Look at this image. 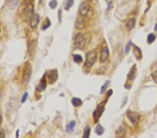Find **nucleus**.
<instances>
[{
  "label": "nucleus",
  "instance_id": "obj_7",
  "mask_svg": "<svg viewBox=\"0 0 157 138\" xmlns=\"http://www.w3.org/2000/svg\"><path fill=\"white\" fill-rule=\"evenodd\" d=\"M128 119H129V121L132 123L134 124H137L139 119L140 117V115L139 114H137V112H129V113L127 115Z\"/></svg>",
  "mask_w": 157,
  "mask_h": 138
},
{
  "label": "nucleus",
  "instance_id": "obj_30",
  "mask_svg": "<svg viewBox=\"0 0 157 138\" xmlns=\"http://www.w3.org/2000/svg\"><path fill=\"white\" fill-rule=\"evenodd\" d=\"M154 30L156 32H157V23L155 24V27H154Z\"/></svg>",
  "mask_w": 157,
  "mask_h": 138
},
{
  "label": "nucleus",
  "instance_id": "obj_19",
  "mask_svg": "<svg viewBox=\"0 0 157 138\" xmlns=\"http://www.w3.org/2000/svg\"><path fill=\"white\" fill-rule=\"evenodd\" d=\"M95 132L98 135H101L103 133V132H104V128H103V127L101 125L98 124L95 128Z\"/></svg>",
  "mask_w": 157,
  "mask_h": 138
},
{
  "label": "nucleus",
  "instance_id": "obj_13",
  "mask_svg": "<svg viewBox=\"0 0 157 138\" xmlns=\"http://www.w3.org/2000/svg\"><path fill=\"white\" fill-rule=\"evenodd\" d=\"M135 25V20L134 18H131V19L127 21V23H126V30L127 31H130L134 29Z\"/></svg>",
  "mask_w": 157,
  "mask_h": 138
},
{
  "label": "nucleus",
  "instance_id": "obj_15",
  "mask_svg": "<svg viewBox=\"0 0 157 138\" xmlns=\"http://www.w3.org/2000/svg\"><path fill=\"white\" fill-rule=\"evenodd\" d=\"M71 103L73 104V105L75 106V107H79V106H80L83 104V101L80 98L74 97L71 100Z\"/></svg>",
  "mask_w": 157,
  "mask_h": 138
},
{
  "label": "nucleus",
  "instance_id": "obj_23",
  "mask_svg": "<svg viewBox=\"0 0 157 138\" xmlns=\"http://www.w3.org/2000/svg\"><path fill=\"white\" fill-rule=\"evenodd\" d=\"M73 3H74V0H67L64 8L66 10H69V8L73 5Z\"/></svg>",
  "mask_w": 157,
  "mask_h": 138
},
{
  "label": "nucleus",
  "instance_id": "obj_10",
  "mask_svg": "<svg viewBox=\"0 0 157 138\" xmlns=\"http://www.w3.org/2000/svg\"><path fill=\"white\" fill-rule=\"evenodd\" d=\"M109 57V50L107 47H103L101 51L100 54V61L104 62Z\"/></svg>",
  "mask_w": 157,
  "mask_h": 138
},
{
  "label": "nucleus",
  "instance_id": "obj_8",
  "mask_svg": "<svg viewBox=\"0 0 157 138\" xmlns=\"http://www.w3.org/2000/svg\"><path fill=\"white\" fill-rule=\"evenodd\" d=\"M33 9H34V6L31 5H28L26 7L24 8V18L26 20L31 19L32 16L34 15L33 14Z\"/></svg>",
  "mask_w": 157,
  "mask_h": 138
},
{
  "label": "nucleus",
  "instance_id": "obj_6",
  "mask_svg": "<svg viewBox=\"0 0 157 138\" xmlns=\"http://www.w3.org/2000/svg\"><path fill=\"white\" fill-rule=\"evenodd\" d=\"M47 77L50 81V84L55 83L56 81L58 79V73H57V70L54 69V70H50L48 71L47 73Z\"/></svg>",
  "mask_w": 157,
  "mask_h": 138
},
{
  "label": "nucleus",
  "instance_id": "obj_9",
  "mask_svg": "<svg viewBox=\"0 0 157 138\" xmlns=\"http://www.w3.org/2000/svg\"><path fill=\"white\" fill-rule=\"evenodd\" d=\"M46 78H45V75H43V77L41 78V80L40 81V83L39 85L36 87V90L38 92H42L43 90H45L46 88Z\"/></svg>",
  "mask_w": 157,
  "mask_h": 138
},
{
  "label": "nucleus",
  "instance_id": "obj_28",
  "mask_svg": "<svg viewBox=\"0 0 157 138\" xmlns=\"http://www.w3.org/2000/svg\"><path fill=\"white\" fill-rule=\"evenodd\" d=\"M131 41H129L128 43H127V45L126 46V53L127 54L129 52V50H130V47H131Z\"/></svg>",
  "mask_w": 157,
  "mask_h": 138
},
{
  "label": "nucleus",
  "instance_id": "obj_34",
  "mask_svg": "<svg viewBox=\"0 0 157 138\" xmlns=\"http://www.w3.org/2000/svg\"><path fill=\"white\" fill-rule=\"evenodd\" d=\"M88 1H92V0H88Z\"/></svg>",
  "mask_w": 157,
  "mask_h": 138
},
{
  "label": "nucleus",
  "instance_id": "obj_32",
  "mask_svg": "<svg viewBox=\"0 0 157 138\" xmlns=\"http://www.w3.org/2000/svg\"><path fill=\"white\" fill-rule=\"evenodd\" d=\"M17 137H18V130L17 131Z\"/></svg>",
  "mask_w": 157,
  "mask_h": 138
},
{
  "label": "nucleus",
  "instance_id": "obj_12",
  "mask_svg": "<svg viewBox=\"0 0 157 138\" xmlns=\"http://www.w3.org/2000/svg\"><path fill=\"white\" fill-rule=\"evenodd\" d=\"M40 16L39 14H34L30 20V27L31 28H35L39 23Z\"/></svg>",
  "mask_w": 157,
  "mask_h": 138
},
{
  "label": "nucleus",
  "instance_id": "obj_25",
  "mask_svg": "<svg viewBox=\"0 0 157 138\" xmlns=\"http://www.w3.org/2000/svg\"><path fill=\"white\" fill-rule=\"evenodd\" d=\"M57 1H55V0H52L50 1V7L52 8V9H55V8L57 7Z\"/></svg>",
  "mask_w": 157,
  "mask_h": 138
},
{
  "label": "nucleus",
  "instance_id": "obj_18",
  "mask_svg": "<svg viewBox=\"0 0 157 138\" xmlns=\"http://www.w3.org/2000/svg\"><path fill=\"white\" fill-rule=\"evenodd\" d=\"M75 126V122L74 121H71V123H69L68 125H67V132L68 133H71L73 132V130H74Z\"/></svg>",
  "mask_w": 157,
  "mask_h": 138
},
{
  "label": "nucleus",
  "instance_id": "obj_21",
  "mask_svg": "<svg viewBox=\"0 0 157 138\" xmlns=\"http://www.w3.org/2000/svg\"><path fill=\"white\" fill-rule=\"evenodd\" d=\"M73 61L77 64H80L83 62V57L79 54H74L73 55Z\"/></svg>",
  "mask_w": 157,
  "mask_h": 138
},
{
  "label": "nucleus",
  "instance_id": "obj_33",
  "mask_svg": "<svg viewBox=\"0 0 157 138\" xmlns=\"http://www.w3.org/2000/svg\"><path fill=\"white\" fill-rule=\"evenodd\" d=\"M0 34H1V28H0Z\"/></svg>",
  "mask_w": 157,
  "mask_h": 138
},
{
  "label": "nucleus",
  "instance_id": "obj_29",
  "mask_svg": "<svg viewBox=\"0 0 157 138\" xmlns=\"http://www.w3.org/2000/svg\"><path fill=\"white\" fill-rule=\"evenodd\" d=\"M4 137H5V132L2 128H1L0 129V138H4Z\"/></svg>",
  "mask_w": 157,
  "mask_h": 138
},
{
  "label": "nucleus",
  "instance_id": "obj_20",
  "mask_svg": "<svg viewBox=\"0 0 157 138\" xmlns=\"http://www.w3.org/2000/svg\"><path fill=\"white\" fill-rule=\"evenodd\" d=\"M90 132H91L90 127L89 126H87L85 128V130H84L83 138H89V137H90Z\"/></svg>",
  "mask_w": 157,
  "mask_h": 138
},
{
  "label": "nucleus",
  "instance_id": "obj_4",
  "mask_svg": "<svg viewBox=\"0 0 157 138\" xmlns=\"http://www.w3.org/2000/svg\"><path fill=\"white\" fill-rule=\"evenodd\" d=\"M96 59V54L93 51L88 52L86 55V61H85L86 66L91 67L94 64Z\"/></svg>",
  "mask_w": 157,
  "mask_h": 138
},
{
  "label": "nucleus",
  "instance_id": "obj_16",
  "mask_svg": "<svg viewBox=\"0 0 157 138\" xmlns=\"http://www.w3.org/2000/svg\"><path fill=\"white\" fill-rule=\"evenodd\" d=\"M134 46V55L135 56V57L137 60L140 59L142 58V52L141 50L139 49V47H137V46Z\"/></svg>",
  "mask_w": 157,
  "mask_h": 138
},
{
  "label": "nucleus",
  "instance_id": "obj_3",
  "mask_svg": "<svg viewBox=\"0 0 157 138\" xmlns=\"http://www.w3.org/2000/svg\"><path fill=\"white\" fill-rule=\"evenodd\" d=\"M31 75V68L30 64L29 66H25L24 69L23 74H22V82L24 84H27L29 81L30 80Z\"/></svg>",
  "mask_w": 157,
  "mask_h": 138
},
{
  "label": "nucleus",
  "instance_id": "obj_11",
  "mask_svg": "<svg viewBox=\"0 0 157 138\" xmlns=\"http://www.w3.org/2000/svg\"><path fill=\"white\" fill-rule=\"evenodd\" d=\"M85 20L83 18H77V19L75 20V27L76 29H78V30L83 29L85 27Z\"/></svg>",
  "mask_w": 157,
  "mask_h": 138
},
{
  "label": "nucleus",
  "instance_id": "obj_14",
  "mask_svg": "<svg viewBox=\"0 0 157 138\" xmlns=\"http://www.w3.org/2000/svg\"><path fill=\"white\" fill-rule=\"evenodd\" d=\"M136 66L135 65H134L131 69V70H130L129 73L128 75V78L131 80H133L134 78L135 77V72H136Z\"/></svg>",
  "mask_w": 157,
  "mask_h": 138
},
{
  "label": "nucleus",
  "instance_id": "obj_24",
  "mask_svg": "<svg viewBox=\"0 0 157 138\" xmlns=\"http://www.w3.org/2000/svg\"><path fill=\"white\" fill-rule=\"evenodd\" d=\"M109 84H110V81H107L106 83L103 85L102 87H101V93H103V92L106 91V88H107V87L108 86Z\"/></svg>",
  "mask_w": 157,
  "mask_h": 138
},
{
  "label": "nucleus",
  "instance_id": "obj_31",
  "mask_svg": "<svg viewBox=\"0 0 157 138\" xmlns=\"http://www.w3.org/2000/svg\"><path fill=\"white\" fill-rule=\"evenodd\" d=\"M1 119H2V116H1V114L0 112V123L1 122Z\"/></svg>",
  "mask_w": 157,
  "mask_h": 138
},
{
  "label": "nucleus",
  "instance_id": "obj_5",
  "mask_svg": "<svg viewBox=\"0 0 157 138\" xmlns=\"http://www.w3.org/2000/svg\"><path fill=\"white\" fill-rule=\"evenodd\" d=\"M90 7L89 4L86 2H83L80 4V8H79L80 15L82 16H87L90 12Z\"/></svg>",
  "mask_w": 157,
  "mask_h": 138
},
{
  "label": "nucleus",
  "instance_id": "obj_26",
  "mask_svg": "<svg viewBox=\"0 0 157 138\" xmlns=\"http://www.w3.org/2000/svg\"><path fill=\"white\" fill-rule=\"evenodd\" d=\"M152 77L153 80L154 81V82L157 84V71H155L152 73Z\"/></svg>",
  "mask_w": 157,
  "mask_h": 138
},
{
  "label": "nucleus",
  "instance_id": "obj_2",
  "mask_svg": "<svg viewBox=\"0 0 157 138\" xmlns=\"http://www.w3.org/2000/svg\"><path fill=\"white\" fill-rule=\"evenodd\" d=\"M106 101L103 102L102 103H100V105H98L96 109L94 110V114H93V117H94V122H98V119H100L101 116L102 115L103 112L105 110V103Z\"/></svg>",
  "mask_w": 157,
  "mask_h": 138
},
{
  "label": "nucleus",
  "instance_id": "obj_22",
  "mask_svg": "<svg viewBox=\"0 0 157 138\" xmlns=\"http://www.w3.org/2000/svg\"><path fill=\"white\" fill-rule=\"evenodd\" d=\"M156 39V36L154 34H149L147 36V43L149 44H151L155 41Z\"/></svg>",
  "mask_w": 157,
  "mask_h": 138
},
{
  "label": "nucleus",
  "instance_id": "obj_17",
  "mask_svg": "<svg viewBox=\"0 0 157 138\" xmlns=\"http://www.w3.org/2000/svg\"><path fill=\"white\" fill-rule=\"evenodd\" d=\"M18 2H19V0H8V7L11 9H14L18 6Z\"/></svg>",
  "mask_w": 157,
  "mask_h": 138
},
{
  "label": "nucleus",
  "instance_id": "obj_1",
  "mask_svg": "<svg viewBox=\"0 0 157 138\" xmlns=\"http://www.w3.org/2000/svg\"><path fill=\"white\" fill-rule=\"evenodd\" d=\"M75 46L80 50H83L86 46V39L82 33L77 34L75 37Z\"/></svg>",
  "mask_w": 157,
  "mask_h": 138
},
{
  "label": "nucleus",
  "instance_id": "obj_27",
  "mask_svg": "<svg viewBox=\"0 0 157 138\" xmlns=\"http://www.w3.org/2000/svg\"><path fill=\"white\" fill-rule=\"evenodd\" d=\"M27 96H28V93L26 92V93H24V95L22 96V100H21V103H24L25 101H26V100H27Z\"/></svg>",
  "mask_w": 157,
  "mask_h": 138
}]
</instances>
